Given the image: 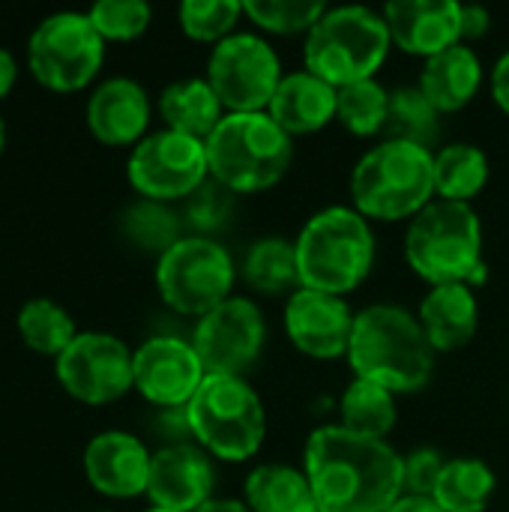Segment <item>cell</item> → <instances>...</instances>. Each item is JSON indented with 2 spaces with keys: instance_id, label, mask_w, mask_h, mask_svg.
I'll return each mask as SVG.
<instances>
[{
  "instance_id": "obj_1",
  "label": "cell",
  "mask_w": 509,
  "mask_h": 512,
  "mask_svg": "<svg viewBox=\"0 0 509 512\" xmlns=\"http://www.w3.org/2000/svg\"><path fill=\"white\" fill-rule=\"evenodd\" d=\"M303 474L318 512H387L402 495V456L375 438L318 426L303 450Z\"/></svg>"
},
{
  "instance_id": "obj_2",
  "label": "cell",
  "mask_w": 509,
  "mask_h": 512,
  "mask_svg": "<svg viewBox=\"0 0 509 512\" xmlns=\"http://www.w3.org/2000/svg\"><path fill=\"white\" fill-rule=\"evenodd\" d=\"M345 357L357 378L396 396L423 390L435 372V348L417 315L396 303H372L357 312Z\"/></svg>"
},
{
  "instance_id": "obj_3",
  "label": "cell",
  "mask_w": 509,
  "mask_h": 512,
  "mask_svg": "<svg viewBox=\"0 0 509 512\" xmlns=\"http://www.w3.org/2000/svg\"><path fill=\"white\" fill-rule=\"evenodd\" d=\"M300 288L345 297L360 288L375 264L372 225L354 207H324L294 237Z\"/></svg>"
},
{
  "instance_id": "obj_4",
  "label": "cell",
  "mask_w": 509,
  "mask_h": 512,
  "mask_svg": "<svg viewBox=\"0 0 509 512\" xmlns=\"http://www.w3.org/2000/svg\"><path fill=\"white\" fill-rule=\"evenodd\" d=\"M405 261L432 288L483 285L486 261H483V225L477 210L471 204H456L441 198L423 207L408 225Z\"/></svg>"
},
{
  "instance_id": "obj_5",
  "label": "cell",
  "mask_w": 509,
  "mask_h": 512,
  "mask_svg": "<svg viewBox=\"0 0 509 512\" xmlns=\"http://www.w3.org/2000/svg\"><path fill=\"white\" fill-rule=\"evenodd\" d=\"M351 201L366 219H414L435 201V153L396 138L375 144L351 171Z\"/></svg>"
},
{
  "instance_id": "obj_6",
  "label": "cell",
  "mask_w": 509,
  "mask_h": 512,
  "mask_svg": "<svg viewBox=\"0 0 509 512\" xmlns=\"http://www.w3.org/2000/svg\"><path fill=\"white\" fill-rule=\"evenodd\" d=\"M204 147L210 177L234 195L276 186L294 159L291 135L267 111L225 114Z\"/></svg>"
},
{
  "instance_id": "obj_7",
  "label": "cell",
  "mask_w": 509,
  "mask_h": 512,
  "mask_svg": "<svg viewBox=\"0 0 509 512\" xmlns=\"http://www.w3.org/2000/svg\"><path fill=\"white\" fill-rule=\"evenodd\" d=\"M393 48L384 12L369 6H336L306 33V72L333 84L336 90L354 81L375 78Z\"/></svg>"
},
{
  "instance_id": "obj_8",
  "label": "cell",
  "mask_w": 509,
  "mask_h": 512,
  "mask_svg": "<svg viewBox=\"0 0 509 512\" xmlns=\"http://www.w3.org/2000/svg\"><path fill=\"white\" fill-rule=\"evenodd\" d=\"M183 411L198 447L219 462H246L267 438L264 405L243 378L207 375Z\"/></svg>"
},
{
  "instance_id": "obj_9",
  "label": "cell",
  "mask_w": 509,
  "mask_h": 512,
  "mask_svg": "<svg viewBox=\"0 0 509 512\" xmlns=\"http://www.w3.org/2000/svg\"><path fill=\"white\" fill-rule=\"evenodd\" d=\"M234 276L228 249L219 240L195 234L174 243L156 264V288L165 306L189 318H204L231 300Z\"/></svg>"
},
{
  "instance_id": "obj_10",
  "label": "cell",
  "mask_w": 509,
  "mask_h": 512,
  "mask_svg": "<svg viewBox=\"0 0 509 512\" xmlns=\"http://www.w3.org/2000/svg\"><path fill=\"white\" fill-rule=\"evenodd\" d=\"M105 60V39L87 12L48 15L27 42V63L39 84L57 93L87 87Z\"/></svg>"
},
{
  "instance_id": "obj_11",
  "label": "cell",
  "mask_w": 509,
  "mask_h": 512,
  "mask_svg": "<svg viewBox=\"0 0 509 512\" xmlns=\"http://www.w3.org/2000/svg\"><path fill=\"white\" fill-rule=\"evenodd\" d=\"M282 78L279 54L258 33H231L207 60V81L228 114L267 111Z\"/></svg>"
},
{
  "instance_id": "obj_12",
  "label": "cell",
  "mask_w": 509,
  "mask_h": 512,
  "mask_svg": "<svg viewBox=\"0 0 509 512\" xmlns=\"http://www.w3.org/2000/svg\"><path fill=\"white\" fill-rule=\"evenodd\" d=\"M126 174L144 201H186L198 186L210 180L207 147L198 138L162 129L135 144Z\"/></svg>"
},
{
  "instance_id": "obj_13",
  "label": "cell",
  "mask_w": 509,
  "mask_h": 512,
  "mask_svg": "<svg viewBox=\"0 0 509 512\" xmlns=\"http://www.w3.org/2000/svg\"><path fill=\"white\" fill-rule=\"evenodd\" d=\"M132 351L111 333H78L54 360L63 390L87 405H108L126 396L132 384Z\"/></svg>"
},
{
  "instance_id": "obj_14",
  "label": "cell",
  "mask_w": 509,
  "mask_h": 512,
  "mask_svg": "<svg viewBox=\"0 0 509 512\" xmlns=\"http://www.w3.org/2000/svg\"><path fill=\"white\" fill-rule=\"evenodd\" d=\"M267 342V324L261 309L249 297H231L195 324L192 345L207 375L243 378V372L261 357Z\"/></svg>"
},
{
  "instance_id": "obj_15",
  "label": "cell",
  "mask_w": 509,
  "mask_h": 512,
  "mask_svg": "<svg viewBox=\"0 0 509 512\" xmlns=\"http://www.w3.org/2000/svg\"><path fill=\"white\" fill-rule=\"evenodd\" d=\"M204 378L207 372L195 345L177 336H153L132 357L135 390L159 408H186Z\"/></svg>"
},
{
  "instance_id": "obj_16",
  "label": "cell",
  "mask_w": 509,
  "mask_h": 512,
  "mask_svg": "<svg viewBox=\"0 0 509 512\" xmlns=\"http://www.w3.org/2000/svg\"><path fill=\"white\" fill-rule=\"evenodd\" d=\"M354 312L345 297L297 288L285 303V333L297 351L315 360H336L348 354L354 333Z\"/></svg>"
},
{
  "instance_id": "obj_17",
  "label": "cell",
  "mask_w": 509,
  "mask_h": 512,
  "mask_svg": "<svg viewBox=\"0 0 509 512\" xmlns=\"http://www.w3.org/2000/svg\"><path fill=\"white\" fill-rule=\"evenodd\" d=\"M393 45L414 57H435L462 42V3L456 0H393L384 6Z\"/></svg>"
},
{
  "instance_id": "obj_18",
  "label": "cell",
  "mask_w": 509,
  "mask_h": 512,
  "mask_svg": "<svg viewBox=\"0 0 509 512\" xmlns=\"http://www.w3.org/2000/svg\"><path fill=\"white\" fill-rule=\"evenodd\" d=\"M213 462L201 447L171 444L153 453L147 498L153 507L174 512H195L213 495Z\"/></svg>"
},
{
  "instance_id": "obj_19",
  "label": "cell",
  "mask_w": 509,
  "mask_h": 512,
  "mask_svg": "<svg viewBox=\"0 0 509 512\" xmlns=\"http://www.w3.org/2000/svg\"><path fill=\"white\" fill-rule=\"evenodd\" d=\"M153 453L126 432H102L84 450V474L90 486L108 498H135L147 492Z\"/></svg>"
},
{
  "instance_id": "obj_20",
  "label": "cell",
  "mask_w": 509,
  "mask_h": 512,
  "mask_svg": "<svg viewBox=\"0 0 509 512\" xmlns=\"http://www.w3.org/2000/svg\"><path fill=\"white\" fill-rule=\"evenodd\" d=\"M147 123L150 99L147 90L132 78H108L87 102V126L102 144H138L147 138Z\"/></svg>"
},
{
  "instance_id": "obj_21",
  "label": "cell",
  "mask_w": 509,
  "mask_h": 512,
  "mask_svg": "<svg viewBox=\"0 0 509 512\" xmlns=\"http://www.w3.org/2000/svg\"><path fill=\"white\" fill-rule=\"evenodd\" d=\"M336 108H339V90L321 81L318 75L300 69L282 78L267 114L294 138L324 129L330 120H336Z\"/></svg>"
},
{
  "instance_id": "obj_22",
  "label": "cell",
  "mask_w": 509,
  "mask_h": 512,
  "mask_svg": "<svg viewBox=\"0 0 509 512\" xmlns=\"http://www.w3.org/2000/svg\"><path fill=\"white\" fill-rule=\"evenodd\" d=\"M417 321L435 351L465 348L480 327V306L471 285H438L420 300Z\"/></svg>"
},
{
  "instance_id": "obj_23",
  "label": "cell",
  "mask_w": 509,
  "mask_h": 512,
  "mask_svg": "<svg viewBox=\"0 0 509 512\" xmlns=\"http://www.w3.org/2000/svg\"><path fill=\"white\" fill-rule=\"evenodd\" d=\"M480 84H483V63L471 45L459 42L426 60L417 87L435 105L438 114H453L462 111L480 93Z\"/></svg>"
},
{
  "instance_id": "obj_24",
  "label": "cell",
  "mask_w": 509,
  "mask_h": 512,
  "mask_svg": "<svg viewBox=\"0 0 509 512\" xmlns=\"http://www.w3.org/2000/svg\"><path fill=\"white\" fill-rule=\"evenodd\" d=\"M159 114L165 120V129L207 141L228 111L222 108L207 78H183L162 90Z\"/></svg>"
},
{
  "instance_id": "obj_25",
  "label": "cell",
  "mask_w": 509,
  "mask_h": 512,
  "mask_svg": "<svg viewBox=\"0 0 509 512\" xmlns=\"http://www.w3.org/2000/svg\"><path fill=\"white\" fill-rule=\"evenodd\" d=\"M243 492L252 512H318L306 474L291 465H258Z\"/></svg>"
},
{
  "instance_id": "obj_26",
  "label": "cell",
  "mask_w": 509,
  "mask_h": 512,
  "mask_svg": "<svg viewBox=\"0 0 509 512\" xmlns=\"http://www.w3.org/2000/svg\"><path fill=\"white\" fill-rule=\"evenodd\" d=\"M243 279L255 294H267V297L288 294L291 297L300 288L294 240H285V237L255 240L243 258Z\"/></svg>"
},
{
  "instance_id": "obj_27",
  "label": "cell",
  "mask_w": 509,
  "mask_h": 512,
  "mask_svg": "<svg viewBox=\"0 0 509 512\" xmlns=\"http://www.w3.org/2000/svg\"><path fill=\"white\" fill-rule=\"evenodd\" d=\"M489 183V156L474 144H444L435 153V195L471 204Z\"/></svg>"
},
{
  "instance_id": "obj_28",
  "label": "cell",
  "mask_w": 509,
  "mask_h": 512,
  "mask_svg": "<svg viewBox=\"0 0 509 512\" xmlns=\"http://www.w3.org/2000/svg\"><path fill=\"white\" fill-rule=\"evenodd\" d=\"M339 426L363 435V438H375V441H387V435L396 426V393H390L381 384L354 378L348 384V390L342 393L339 402Z\"/></svg>"
},
{
  "instance_id": "obj_29",
  "label": "cell",
  "mask_w": 509,
  "mask_h": 512,
  "mask_svg": "<svg viewBox=\"0 0 509 512\" xmlns=\"http://www.w3.org/2000/svg\"><path fill=\"white\" fill-rule=\"evenodd\" d=\"M498 489L495 471L480 459H447L432 501L444 512H486Z\"/></svg>"
},
{
  "instance_id": "obj_30",
  "label": "cell",
  "mask_w": 509,
  "mask_h": 512,
  "mask_svg": "<svg viewBox=\"0 0 509 512\" xmlns=\"http://www.w3.org/2000/svg\"><path fill=\"white\" fill-rule=\"evenodd\" d=\"M18 333L24 339V345L36 354L45 357H60L72 342H75V321L69 318V312L63 306H57L54 300H30L21 306L18 312Z\"/></svg>"
},
{
  "instance_id": "obj_31",
  "label": "cell",
  "mask_w": 509,
  "mask_h": 512,
  "mask_svg": "<svg viewBox=\"0 0 509 512\" xmlns=\"http://www.w3.org/2000/svg\"><path fill=\"white\" fill-rule=\"evenodd\" d=\"M390 114V93L378 78L354 81L339 87V108L336 120L357 138H372L387 129Z\"/></svg>"
},
{
  "instance_id": "obj_32",
  "label": "cell",
  "mask_w": 509,
  "mask_h": 512,
  "mask_svg": "<svg viewBox=\"0 0 509 512\" xmlns=\"http://www.w3.org/2000/svg\"><path fill=\"white\" fill-rule=\"evenodd\" d=\"M384 132L396 141H411L432 150L441 135V114L423 96L420 87H399L390 93V114Z\"/></svg>"
},
{
  "instance_id": "obj_33",
  "label": "cell",
  "mask_w": 509,
  "mask_h": 512,
  "mask_svg": "<svg viewBox=\"0 0 509 512\" xmlns=\"http://www.w3.org/2000/svg\"><path fill=\"white\" fill-rule=\"evenodd\" d=\"M123 234L144 252H156L159 258L183 240V219L159 201H138L123 213Z\"/></svg>"
},
{
  "instance_id": "obj_34",
  "label": "cell",
  "mask_w": 509,
  "mask_h": 512,
  "mask_svg": "<svg viewBox=\"0 0 509 512\" xmlns=\"http://www.w3.org/2000/svg\"><path fill=\"white\" fill-rule=\"evenodd\" d=\"M324 12L327 6L321 0H243V15L255 27L279 36L309 33Z\"/></svg>"
},
{
  "instance_id": "obj_35",
  "label": "cell",
  "mask_w": 509,
  "mask_h": 512,
  "mask_svg": "<svg viewBox=\"0 0 509 512\" xmlns=\"http://www.w3.org/2000/svg\"><path fill=\"white\" fill-rule=\"evenodd\" d=\"M180 27L195 42H222L237 33V21L243 15V3L237 0H186L180 6Z\"/></svg>"
},
{
  "instance_id": "obj_36",
  "label": "cell",
  "mask_w": 509,
  "mask_h": 512,
  "mask_svg": "<svg viewBox=\"0 0 509 512\" xmlns=\"http://www.w3.org/2000/svg\"><path fill=\"white\" fill-rule=\"evenodd\" d=\"M231 213H234V192L216 183L213 177L183 201V225H189L195 237L213 240V234L231 222Z\"/></svg>"
},
{
  "instance_id": "obj_37",
  "label": "cell",
  "mask_w": 509,
  "mask_h": 512,
  "mask_svg": "<svg viewBox=\"0 0 509 512\" xmlns=\"http://www.w3.org/2000/svg\"><path fill=\"white\" fill-rule=\"evenodd\" d=\"M90 21L102 39L126 42L141 36L150 27V6L144 0H99L90 6Z\"/></svg>"
},
{
  "instance_id": "obj_38",
  "label": "cell",
  "mask_w": 509,
  "mask_h": 512,
  "mask_svg": "<svg viewBox=\"0 0 509 512\" xmlns=\"http://www.w3.org/2000/svg\"><path fill=\"white\" fill-rule=\"evenodd\" d=\"M447 459L432 450V447H417L408 456H402V483H405V495H417V498H432L435 486L444 474Z\"/></svg>"
},
{
  "instance_id": "obj_39",
  "label": "cell",
  "mask_w": 509,
  "mask_h": 512,
  "mask_svg": "<svg viewBox=\"0 0 509 512\" xmlns=\"http://www.w3.org/2000/svg\"><path fill=\"white\" fill-rule=\"evenodd\" d=\"M492 27V15L483 6H465L462 3V42L486 36Z\"/></svg>"
},
{
  "instance_id": "obj_40",
  "label": "cell",
  "mask_w": 509,
  "mask_h": 512,
  "mask_svg": "<svg viewBox=\"0 0 509 512\" xmlns=\"http://www.w3.org/2000/svg\"><path fill=\"white\" fill-rule=\"evenodd\" d=\"M489 87H492L495 105L509 117V51L498 57V63H495V69L489 75Z\"/></svg>"
},
{
  "instance_id": "obj_41",
  "label": "cell",
  "mask_w": 509,
  "mask_h": 512,
  "mask_svg": "<svg viewBox=\"0 0 509 512\" xmlns=\"http://www.w3.org/2000/svg\"><path fill=\"white\" fill-rule=\"evenodd\" d=\"M15 78H18V63L6 48H0V99L9 96V90L15 87Z\"/></svg>"
},
{
  "instance_id": "obj_42",
  "label": "cell",
  "mask_w": 509,
  "mask_h": 512,
  "mask_svg": "<svg viewBox=\"0 0 509 512\" xmlns=\"http://www.w3.org/2000/svg\"><path fill=\"white\" fill-rule=\"evenodd\" d=\"M387 512H444L432 498H417V495H402Z\"/></svg>"
},
{
  "instance_id": "obj_43",
  "label": "cell",
  "mask_w": 509,
  "mask_h": 512,
  "mask_svg": "<svg viewBox=\"0 0 509 512\" xmlns=\"http://www.w3.org/2000/svg\"><path fill=\"white\" fill-rule=\"evenodd\" d=\"M195 512H252L243 501H231V498H210L204 507H198Z\"/></svg>"
},
{
  "instance_id": "obj_44",
  "label": "cell",
  "mask_w": 509,
  "mask_h": 512,
  "mask_svg": "<svg viewBox=\"0 0 509 512\" xmlns=\"http://www.w3.org/2000/svg\"><path fill=\"white\" fill-rule=\"evenodd\" d=\"M3 147H6V126H3V120H0V156H3Z\"/></svg>"
},
{
  "instance_id": "obj_45",
  "label": "cell",
  "mask_w": 509,
  "mask_h": 512,
  "mask_svg": "<svg viewBox=\"0 0 509 512\" xmlns=\"http://www.w3.org/2000/svg\"><path fill=\"white\" fill-rule=\"evenodd\" d=\"M147 512H174V510H162V507H150Z\"/></svg>"
}]
</instances>
